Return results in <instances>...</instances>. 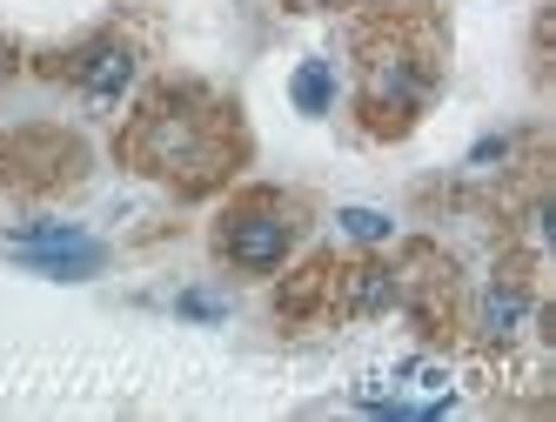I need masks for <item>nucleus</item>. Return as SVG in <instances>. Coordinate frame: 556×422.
Listing matches in <instances>:
<instances>
[{
  "instance_id": "f257e3e1",
  "label": "nucleus",
  "mask_w": 556,
  "mask_h": 422,
  "mask_svg": "<svg viewBox=\"0 0 556 422\" xmlns=\"http://www.w3.org/2000/svg\"><path fill=\"white\" fill-rule=\"evenodd\" d=\"M114 162L135 168L141 181H162L181 202H202L249 162L242 101L208 81H188V74L181 81H154L122 122V135H114Z\"/></svg>"
},
{
  "instance_id": "f03ea898",
  "label": "nucleus",
  "mask_w": 556,
  "mask_h": 422,
  "mask_svg": "<svg viewBox=\"0 0 556 422\" xmlns=\"http://www.w3.org/2000/svg\"><path fill=\"white\" fill-rule=\"evenodd\" d=\"M443 88V27L422 14H382L355 41V114L369 141H395L422 122Z\"/></svg>"
},
{
  "instance_id": "7ed1b4c3",
  "label": "nucleus",
  "mask_w": 556,
  "mask_h": 422,
  "mask_svg": "<svg viewBox=\"0 0 556 422\" xmlns=\"http://www.w3.org/2000/svg\"><path fill=\"white\" fill-rule=\"evenodd\" d=\"M308 228V208L289 188H235L215 221V261L235 276H275Z\"/></svg>"
},
{
  "instance_id": "20e7f679",
  "label": "nucleus",
  "mask_w": 556,
  "mask_h": 422,
  "mask_svg": "<svg viewBox=\"0 0 556 422\" xmlns=\"http://www.w3.org/2000/svg\"><path fill=\"white\" fill-rule=\"evenodd\" d=\"M88 175V148L61 128H8L0 135V188L14 195H61Z\"/></svg>"
},
{
  "instance_id": "39448f33",
  "label": "nucleus",
  "mask_w": 556,
  "mask_h": 422,
  "mask_svg": "<svg viewBox=\"0 0 556 422\" xmlns=\"http://www.w3.org/2000/svg\"><path fill=\"white\" fill-rule=\"evenodd\" d=\"M141 74V41L122 27H101L88 34V41H74L61 61H54V81H67L74 94H81L88 107H114Z\"/></svg>"
},
{
  "instance_id": "423d86ee",
  "label": "nucleus",
  "mask_w": 556,
  "mask_h": 422,
  "mask_svg": "<svg viewBox=\"0 0 556 422\" xmlns=\"http://www.w3.org/2000/svg\"><path fill=\"white\" fill-rule=\"evenodd\" d=\"M8 255H21L34 276H54V282H88L108 268V242H94L88 228L74 221H41V228H14Z\"/></svg>"
},
{
  "instance_id": "0eeeda50",
  "label": "nucleus",
  "mask_w": 556,
  "mask_h": 422,
  "mask_svg": "<svg viewBox=\"0 0 556 422\" xmlns=\"http://www.w3.org/2000/svg\"><path fill=\"white\" fill-rule=\"evenodd\" d=\"M403 302V268L395 261H355V268H336V309L342 316H382Z\"/></svg>"
},
{
  "instance_id": "6e6552de",
  "label": "nucleus",
  "mask_w": 556,
  "mask_h": 422,
  "mask_svg": "<svg viewBox=\"0 0 556 422\" xmlns=\"http://www.w3.org/2000/svg\"><path fill=\"white\" fill-rule=\"evenodd\" d=\"M476 329H483V342H516L530 329V289L516 276H496L483 289V309H476Z\"/></svg>"
},
{
  "instance_id": "1a4fd4ad",
  "label": "nucleus",
  "mask_w": 556,
  "mask_h": 422,
  "mask_svg": "<svg viewBox=\"0 0 556 422\" xmlns=\"http://www.w3.org/2000/svg\"><path fill=\"white\" fill-rule=\"evenodd\" d=\"M289 94H295V107H302V114H329V107H336V67H329L323 54H308V61L295 67Z\"/></svg>"
},
{
  "instance_id": "9d476101",
  "label": "nucleus",
  "mask_w": 556,
  "mask_h": 422,
  "mask_svg": "<svg viewBox=\"0 0 556 422\" xmlns=\"http://www.w3.org/2000/svg\"><path fill=\"white\" fill-rule=\"evenodd\" d=\"M342 228L355 242H389V215H376V208H342Z\"/></svg>"
},
{
  "instance_id": "9b49d317",
  "label": "nucleus",
  "mask_w": 556,
  "mask_h": 422,
  "mask_svg": "<svg viewBox=\"0 0 556 422\" xmlns=\"http://www.w3.org/2000/svg\"><path fill=\"white\" fill-rule=\"evenodd\" d=\"M181 316H202V322H215L222 309H215V302H208V295H181Z\"/></svg>"
},
{
  "instance_id": "f8f14e48",
  "label": "nucleus",
  "mask_w": 556,
  "mask_h": 422,
  "mask_svg": "<svg viewBox=\"0 0 556 422\" xmlns=\"http://www.w3.org/2000/svg\"><path fill=\"white\" fill-rule=\"evenodd\" d=\"M289 8H302V14H315V8H342V0H289Z\"/></svg>"
},
{
  "instance_id": "ddd939ff",
  "label": "nucleus",
  "mask_w": 556,
  "mask_h": 422,
  "mask_svg": "<svg viewBox=\"0 0 556 422\" xmlns=\"http://www.w3.org/2000/svg\"><path fill=\"white\" fill-rule=\"evenodd\" d=\"M8 67H14V48H8V41H0V81H8Z\"/></svg>"
}]
</instances>
